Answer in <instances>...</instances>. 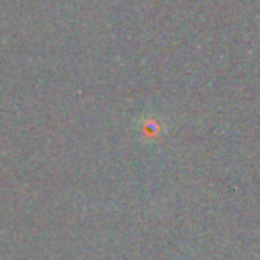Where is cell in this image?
<instances>
[{
	"label": "cell",
	"mask_w": 260,
	"mask_h": 260,
	"mask_svg": "<svg viewBox=\"0 0 260 260\" xmlns=\"http://www.w3.org/2000/svg\"><path fill=\"white\" fill-rule=\"evenodd\" d=\"M141 134H145L146 138H155V136H159L160 134L159 121H155V119H146V121L143 123Z\"/></svg>",
	"instance_id": "obj_1"
}]
</instances>
